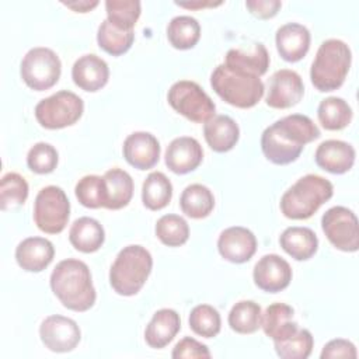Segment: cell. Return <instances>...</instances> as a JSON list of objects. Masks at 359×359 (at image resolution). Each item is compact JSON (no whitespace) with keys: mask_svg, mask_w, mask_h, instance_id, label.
<instances>
[{"mask_svg":"<svg viewBox=\"0 0 359 359\" xmlns=\"http://www.w3.org/2000/svg\"><path fill=\"white\" fill-rule=\"evenodd\" d=\"M69 241L80 252H95L105 241V231L98 220L83 216L73 222L69 230Z\"/></svg>","mask_w":359,"mask_h":359,"instance_id":"484cf974","label":"cell"},{"mask_svg":"<svg viewBox=\"0 0 359 359\" xmlns=\"http://www.w3.org/2000/svg\"><path fill=\"white\" fill-rule=\"evenodd\" d=\"M317 116L324 129L341 130L351 123L352 108L341 97H327L320 102Z\"/></svg>","mask_w":359,"mask_h":359,"instance_id":"1f68e13d","label":"cell"},{"mask_svg":"<svg viewBox=\"0 0 359 359\" xmlns=\"http://www.w3.org/2000/svg\"><path fill=\"white\" fill-rule=\"evenodd\" d=\"M217 250L226 261L233 264H244L255 254L257 238L247 227L231 226L219 234Z\"/></svg>","mask_w":359,"mask_h":359,"instance_id":"9a60e30c","label":"cell"},{"mask_svg":"<svg viewBox=\"0 0 359 359\" xmlns=\"http://www.w3.org/2000/svg\"><path fill=\"white\" fill-rule=\"evenodd\" d=\"M70 216V202L66 192L56 185L43 187L34 202V222L48 234H59L65 230Z\"/></svg>","mask_w":359,"mask_h":359,"instance_id":"9c48e42d","label":"cell"},{"mask_svg":"<svg viewBox=\"0 0 359 359\" xmlns=\"http://www.w3.org/2000/svg\"><path fill=\"white\" fill-rule=\"evenodd\" d=\"M189 328L199 337L213 338L220 332L222 318L210 304H198L189 313Z\"/></svg>","mask_w":359,"mask_h":359,"instance_id":"ab89813d","label":"cell"},{"mask_svg":"<svg viewBox=\"0 0 359 359\" xmlns=\"http://www.w3.org/2000/svg\"><path fill=\"white\" fill-rule=\"evenodd\" d=\"M223 1H203V0H192V1H175L177 6L189 8V10H198V8H206V7H216L220 6Z\"/></svg>","mask_w":359,"mask_h":359,"instance_id":"bcb514c9","label":"cell"},{"mask_svg":"<svg viewBox=\"0 0 359 359\" xmlns=\"http://www.w3.org/2000/svg\"><path fill=\"white\" fill-rule=\"evenodd\" d=\"M355 156L356 153L352 144L344 140L330 139L318 144L314 160L320 168L331 174H345L353 167Z\"/></svg>","mask_w":359,"mask_h":359,"instance_id":"ffe728a7","label":"cell"},{"mask_svg":"<svg viewBox=\"0 0 359 359\" xmlns=\"http://www.w3.org/2000/svg\"><path fill=\"white\" fill-rule=\"evenodd\" d=\"M203 136L208 146L216 153L231 150L240 137L237 122L229 115H215L203 125Z\"/></svg>","mask_w":359,"mask_h":359,"instance_id":"cb8c5ba5","label":"cell"},{"mask_svg":"<svg viewBox=\"0 0 359 359\" xmlns=\"http://www.w3.org/2000/svg\"><path fill=\"white\" fill-rule=\"evenodd\" d=\"M125 160L137 170L153 168L160 158V143L150 132H133L123 142Z\"/></svg>","mask_w":359,"mask_h":359,"instance_id":"e0dca14e","label":"cell"},{"mask_svg":"<svg viewBox=\"0 0 359 359\" xmlns=\"http://www.w3.org/2000/svg\"><path fill=\"white\" fill-rule=\"evenodd\" d=\"M55 257L53 244L45 237H27L15 248V261L27 272H41Z\"/></svg>","mask_w":359,"mask_h":359,"instance_id":"44dd1931","label":"cell"},{"mask_svg":"<svg viewBox=\"0 0 359 359\" xmlns=\"http://www.w3.org/2000/svg\"><path fill=\"white\" fill-rule=\"evenodd\" d=\"M39 337L49 351L65 353L73 351L79 345L81 331L74 320L60 314H53L48 316L41 323Z\"/></svg>","mask_w":359,"mask_h":359,"instance_id":"7c38bea8","label":"cell"},{"mask_svg":"<svg viewBox=\"0 0 359 359\" xmlns=\"http://www.w3.org/2000/svg\"><path fill=\"white\" fill-rule=\"evenodd\" d=\"M157 238L168 247H180L188 241L189 226L180 215L168 213L161 216L154 227Z\"/></svg>","mask_w":359,"mask_h":359,"instance_id":"e575fe53","label":"cell"},{"mask_svg":"<svg viewBox=\"0 0 359 359\" xmlns=\"http://www.w3.org/2000/svg\"><path fill=\"white\" fill-rule=\"evenodd\" d=\"M180 206L182 213L188 217L203 219L212 213L215 208V196L206 185L191 184L182 191Z\"/></svg>","mask_w":359,"mask_h":359,"instance_id":"f1b7e54d","label":"cell"},{"mask_svg":"<svg viewBox=\"0 0 359 359\" xmlns=\"http://www.w3.org/2000/svg\"><path fill=\"white\" fill-rule=\"evenodd\" d=\"M321 227L328 241L338 250L355 252L359 248L356 215L345 206H332L321 217Z\"/></svg>","mask_w":359,"mask_h":359,"instance_id":"8fae6325","label":"cell"},{"mask_svg":"<svg viewBox=\"0 0 359 359\" xmlns=\"http://www.w3.org/2000/svg\"><path fill=\"white\" fill-rule=\"evenodd\" d=\"M289 262L278 254H266L254 265V283L264 292L278 293L286 289L292 280Z\"/></svg>","mask_w":359,"mask_h":359,"instance_id":"5bb4252c","label":"cell"},{"mask_svg":"<svg viewBox=\"0 0 359 359\" xmlns=\"http://www.w3.org/2000/svg\"><path fill=\"white\" fill-rule=\"evenodd\" d=\"M107 189V209L118 210L125 208L133 196V180L122 168H111L102 175Z\"/></svg>","mask_w":359,"mask_h":359,"instance_id":"83f0119b","label":"cell"},{"mask_svg":"<svg viewBox=\"0 0 359 359\" xmlns=\"http://www.w3.org/2000/svg\"><path fill=\"white\" fill-rule=\"evenodd\" d=\"M210 86L224 102L243 109L257 105L265 93L261 77L230 70L223 63L213 69Z\"/></svg>","mask_w":359,"mask_h":359,"instance_id":"8992f818","label":"cell"},{"mask_svg":"<svg viewBox=\"0 0 359 359\" xmlns=\"http://www.w3.org/2000/svg\"><path fill=\"white\" fill-rule=\"evenodd\" d=\"M269 62L271 59L266 48L261 42H258L247 50L240 48L229 49L224 56L223 65L230 70L261 77L266 73Z\"/></svg>","mask_w":359,"mask_h":359,"instance_id":"7402d4cb","label":"cell"},{"mask_svg":"<svg viewBox=\"0 0 359 359\" xmlns=\"http://www.w3.org/2000/svg\"><path fill=\"white\" fill-rule=\"evenodd\" d=\"M352 53L349 46L341 39H325L317 49L316 57L310 69V80L313 86L328 93L338 90L349 72Z\"/></svg>","mask_w":359,"mask_h":359,"instance_id":"277c9868","label":"cell"},{"mask_svg":"<svg viewBox=\"0 0 359 359\" xmlns=\"http://www.w3.org/2000/svg\"><path fill=\"white\" fill-rule=\"evenodd\" d=\"M261 306L254 300L237 302L229 313V325L237 334H254L261 327Z\"/></svg>","mask_w":359,"mask_h":359,"instance_id":"d6a6232c","label":"cell"},{"mask_svg":"<svg viewBox=\"0 0 359 359\" xmlns=\"http://www.w3.org/2000/svg\"><path fill=\"white\" fill-rule=\"evenodd\" d=\"M167 101L171 108L195 123H205L215 116L216 105L203 88L191 80L175 81L168 93Z\"/></svg>","mask_w":359,"mask_h":359,"instance_id":"52a82bcc","label":"cell"},{"mask_svg":"<svg viewBox=\"0 0 359 359\" xmlns=\"http://www.w3.org/2000/svg\"><path fill=\"white\" fill-rule=\"evenodd\" d=\"M63 6L76 11V13H88L98 6V0H74V1H62Z\"/></svg>","mask_w":359,"mask_h":359,"instance_id":"f6af8a7d","label":"cell"},{"mask_svg":"<svg viewBox=\"0 0 359 359\" xmlns=\"http://www.w3.org/2000/svg\"><path fill=\"white\" fill-rule=\"evenodd\" d=\"M74 194L79 202L90 209L105 208L107 205V189L105 181L100 175H84L74 187Z\"/></svg>","mask_w":359,"mask_h":359,"instance_id":"74e56055","label":"cell"},{"mask_svg":"<svg viewBox=\"0 0 359 359\" xmlns=\"http://www.w3.org/2000/svg\"><path fill=\"white\" fill-rule=\"evenodd\" d=\"M28 182L18 172H7L0 181V209L10 210L24 205L28 198Z\"/></svg>","mask_w":359,"mask_h":359,"instance_id":"f35d334b","label":"cell"},{"mask_svg":"<svg viewBox=\"0 0 359 359\" xmlns=\"http://www.w3.org/2000/svg\"><path fill=\"white\" fill-rule=\"evenodd\" d=\"M310 31L299 22H287L278 28L275 43L280 57L294 63L302 60L310 49Z\"/></svg>","mask_w":359,"mask_h":359,"instance_id":"ac0fdd59","label":"cell"},{"mask_svg":"<svg viewBox=\"0 0 359 359\" xmlns=\"http://www.w3.org/2000/svg\"><path fill=\"white\" fill-rule=\"evenodd\" d=\"M60 73L62 63L59 56L45 46L29 49L20 66L21 79L35 91H45L53 87L59 81Z\"/></svg>","mask_w":359,"mask_h":359,"instance_id":"30bf717a","label":"cell"},{"mask_svg":"<svg viewBox=\"0 0 359 359\" xmlns=\"http://www.w3.org/2000/svg\"><path fill=\"white\" fill-rule=\"evenodd\" d=\"M74 84L88 93L101 90L109 79V67L104 59L94 53L80 56L72 67Z\"/></svg>","mask_w":359,"mask_h":359,"instance_id":"d6986e66","label":"cell"},{"mask_svg":"<svg viewBox=\"0 0 359 359\" xmlns=\"http://www.w3.org/2000/svg\"><path fill=\"white\" fill-rule=\"evenodd\" d=\"M164 160L172 172L182 175L199 167L203 160V150L195 137L180 136L167 146Z\"/></svg>","mask_w":359,"mask_h":359,"instance_id":"2e32d148","label":"cell"},{"mask_svg":"<svg viewBox=\"0 0 359 359\" xmlns=\"http://www.w3.org/2000/svg\"><path fill=\"white\" fill-rule=\"evenodd\" d=\"M153 268L149 250L139 244L123 247L109 269V285L121 296H133L144 286Z\"/></svg>","mask_w":359,"mask_h":359,"instance_id":"5b68a950","label":"cell"},{"mask_svg":"<svg viewBox=\"0 0 359 359\" xmlns=\"http://www.w3.org/2000/svg\"><path fill=\"white\" fill-rule=\"evenodd\" d=\"M181 330L180 314L172 309L157 310L144 330V341L150 348L167 346Z\"/></svg>","mask_w":359,"mask_h":359,"instance_id":"603a6c76","label":"cell"},{"mask_svg":"<svg viewBox=\"0 0 359 359\" xmlns=\"http://www.w3.org/2000/svg\"><path fill=\"white\" fill-rule=\"evenodd\" d=\"M59 161L56 149L50 143L38 142L35 143L27 154V165L35 174H49L52 172Z\"/></svg>","mask_w":359,"mask_h":359,"instance_id":"60d3db41","label":"cell"},{"mask_svg":"<svg viewBox=\"0 0 359 359\" xmlns=\"http://www.w3.org/2000/svg\"><path fill=\"white\" fill-rule=\"evenodd\" d=\"M105 10L111 24L125 31H133L140 17L142 4L139 0H107Z\"/></svg>","mask_w":359,"mask_h":359,"instance_id":"8d00e7d4","label":"cell"},{"mask_svg":"<svg viewBox=\"0 0 359 359\" xmlns=\"http://www.w3.org/2000/svg\"><path fill=\"white\" fill-rule=\"evenodd\" d=\"M133 41H135L133 31L121 29L114 24H111L108 20H104L98 27V31H97L98 46L112 56H119L126 53L133 45Z\"/></svg>","mask_w":359,"mask_h":359,"instance_id":"836d02e7","label":"cell"},{"mask_svg":"<svg viewBox=\"0 0 359 359\" xmlns=\"http://www.w3.org/2000/svg\"><path fill=\"white\" fill-rule=\"evenodd\" d=\"M245 6L252 15H255L261 20H268L278 14L279 8L282 7V1H279V0H247Z\"/></svg>","mask_w":359,"mask_h":359,"instance_id":"ee69618b","label":"cell"},{"mask_svg":"<svg viewBox=\"0 0 359 359\" xmlns=\"http://www.w3.org/2000/svg\"><path fill=\"white\" fill-rule=\"evenodd\" d=\"M171 356L174 359H209L210 351L205 344L196 341L195 338L184 337L175 344Z\"/></svg>","mask_w":359,"mask_h":359,"instance_id":"b9f144b4","label":"cell"},{"mask_svg":"<svg viewBox=\"0 0 359 359\" xmlns=\"http://www.w3.org/2000/svg\"><path fill=\"white\" fill-rule=\"evenodd\" d=\"M334 195L332 184L317 174L300 177L280 198V212L293 220L311 217Z\"/></svg>","mask_w":359,"mask_h":359,"instance_id":"3957f363","label":"cell"},{"mask_svg":"<svg viewBox=\"0 0 359 359\" xmlns=\"http://www.w3.org/2000/svg\"><path fill=\"white\" fill-rule=\"evenodd\" d=\"M35 118L45 129H62L74 125L84 112L83 100L73 91L60 90L35 105Z\"/></svg>","mask_w":359,"mask_h":359,"instance_id":"ba28073f","label":"cell"},{"mask_svg":"<svg viewBox=\"0 0 359 359\" xmlns=\"http://www.w3.org/2000/svg\"><path fill=\"white\" fill-rule=\"evenodd\" d=\"M358 356L356 346L344 338H337L331 339L327 342L320 353L321 359H332V358H348V359H355Z\"/></svg>","mask_w":359,"mask_h":359,"instance_id":"7bdbcfd3","label":"cell"},{"mask_svg":"<svg viewBox=\"0 0 359 359\" xmlns=\"http://www.w3.org/2000/svg\"><path fill=\"white\" fill-rule=\"evenodd\" d=\"M172 198V185L161 171L150 172L143 181L142 202L150 210L165 208Z\"/></svg>","mask_w":359,"mask_h":359,"instance_id":"f546056e","label":"cell"},{"mask_svg":"<svg viewBox=\"0 0 359 359\" xmlns=\"http://www.w3.org/2000/svg\"><path fill=\"white\" fill-rule=\"evenodd\" d=\"M294 310L286 303L269 304L261 316V327L266 337L272 341H282L299 328L297 323L293 321Z\"/></svg>","mask_w":359,"mask_h":359,"instance_id":"d4e9b609","label":"cell"},{"mask_svg":"<svg viewBox=\"0 0 359 359\" xmlns=\"http://www.w3.org/2000/svg\"><path fill=\"white\" fill-rule=\"evenodd\" d=\"M167 38L175 49H191L201 38V25L191 15H177L167 25Z\"/></svg>","mask_w":359,"mask_h":359,"instance_id":"4dcf8cb0","label":"cell"},{"mask_svg":"<svg viewBox=\"0 0 359 359\" xmlns=\"http://www.w3.org/2000/svg\"><path fill=\"white\" fill-rule=\"evenodd\" d=\"M279 244L296 261H306L317 252L318 238L310 227L292 226L282 231Z\"/></svg>","mask_w":359,"mask_h":359,"instance_id":"4316f807","label":"cell"},{"mask_svg":"<svg viewBox=\"0 0 359 359\" xmlns=\"http://www.w3.org/2000/svg\"><path fill=\"white\" fill-rule=\"evenodd\" d=\"M320 135L318 126L307 115H286L264 129L261 150L271 163L286 165L296 161L304 146Z\"/></svg>","mask_w":359,"mask_h":359,"instance_id":"6da1fadb","label":"cell"},{"mask_svg":"<svg viewBox=\"0 0 359 359\" xmlns=\"http://www.w3.org/2000/svg\"><path fill=\"white\" fill-rule=\"evenodd\" d=\"M50 289L60 303L73 311L90 310L97 299L91 272L86 262L67 258L60 261L50 273Z\"/></svg>","mask_w":359,"mask_h":359,"instance_id":"7a4b0ae2","label":"cell"},{"mask_svg":"<svg viewBox=\"0 0 359 359\" xmlns=\"http://www.w3.org/2000/svg\"><path fill=\"white\" fill-rule=\"evenodd\" d=\"M303 94L304 84L300 74L290 69H280L269 79L265 102L271 108L286 109L299 104Z\"/></svg>","mask_w":359,"mask_h":359,"instance_id":"4fadbf2b","label":"cell"},{"mask_svg":"<svg viewBox=\"0 0 359 359\" xmlns=\"http://www.w3.org/2000/svg\"><path fill=\"white\" fill-rule=\"evenodd\" d=\"M276 355L283 359H307L314 346V338L306 328H297L294 334L282 339L273 341Z\"/></svg>","mask_w":359,"mask_h":359,"instance_id":"d590c367","label":"cell"}]
</instances>
